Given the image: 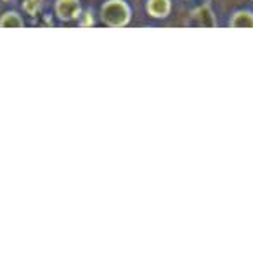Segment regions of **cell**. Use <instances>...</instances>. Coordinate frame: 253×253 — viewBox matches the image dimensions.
Listing matches in <instances>:
<instances>
[{
	"instance_id": "obj_1",
	"label": "cell",
	"mask_w": 253,
	"mask_h": 253,
	"mask_svg": "<svg viewBox=\"0 0 253 253\" xmlns=\"http://www.w3.org/2000/svg\"><path fill=\"white\" fill-rule=\"evenodd\" d=\"M102 19L111 26H123L130 19V9L122 0H109L102 7Z\"/></svg>"
},
{
	"instance_id": "obj_2",
	"label": "cell",
	"mask_w": 253,
	"mask_h": 253,
	"mask_svg": "<svg viewBox=\"0 0 253 253\" xmlns=\"http://www.w3.org/2000/svg\"><path fill=\"white\" fill-rule=\"evenodd\" d=\"M56 11L61 19L70 21L80 14V4H78V0H57Z\"/></svg>"
},
{
	"instance_id": "obj_3",
	"label": "cell",
	"mask_w": 253,
	"mask_h": 253,
	"mask_svg": "<svg viewBox=\"0 0 253 253\" xmlns=\"http://www.w3.org/2000/svg\"><path fill=\"white\" fill-rule=\"evenodd\" d=\"M148 11L155 18H165L170 12V0H149Z\"/></svg>"
},
{
	"instance_id": "obj_4",
	"label": "cell",
	"mask_w": 253,
	"mask_h": 253,
	"mask_svg": "<svg viewBox=\"0 0 253 253\" xmlns=\"http://www.w3.org/2000/svg\"><path fill=\"white\" fill-rule=\"evenodd\" d=\"M232 26L234 28H241V26H248V28H253V14L250 12H238L232 19Z\"/></svg>"
},
{
	"instance_id": "obj_5",
	"label": "cell",
	"mask_w": 253,
	"mask_h": 253,
	"mask_svg": "<svg viewBox=\"0 0 253 253\" xmlns=\"http://www.w3.org/2000/svg\"><path fill=\"white\" fill-rule=\"evenodd\" d=\"M196 16H198L200 25H203V26H213L215 25L213 14H211V11L208 7H201L200 11H196Z\"/></svg>"
},
{
	"instance_id": "obj_6",
	"label": "cell",
	"mask_w": 253,
	"mask_h": 253,
	"mask_svg": "<svg viewBox=\"0 0 253 253\" xmlns=\"http://www.w3.org/2000/svg\"><path fill=\"white\" fill-rule=\"evenodd\" d=\"M0 26H16V28H19V26H23V21L16 12H7L4 18L0 19Z\"/></svg>"
},
{
	"instance_id": "obj_7",
	"label": "cell",
	"mask_w": 253,
	"mask_h": 253,
	"mask_svg": "<svg viewBox=\"0 0 253 253\" xmlns=\"http://www.w3.org/2000/svg\"><path fill=\"white\" fill-rule=\"evenodd\" d=\"M40 7V0H26L25 2V9L30 12V14H35Z\"/></svg>"
}]
</instances>
